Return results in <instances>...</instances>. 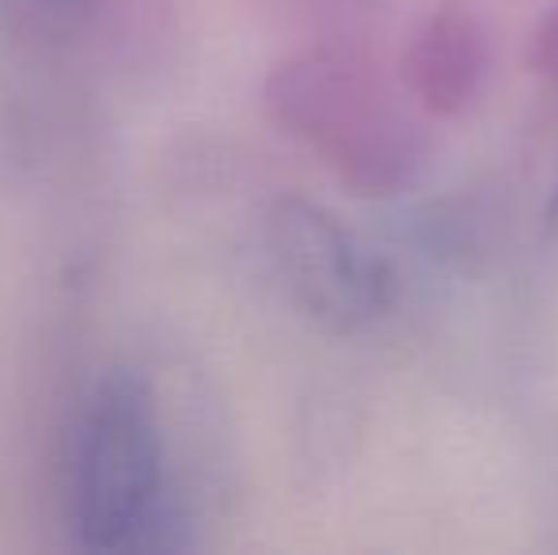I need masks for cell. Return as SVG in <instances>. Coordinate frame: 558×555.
I'll return each instance as SVG.
<instances>
[{"label":"cell","instance_id":"obj_1","mask_svg":"<svg viewBox=\"0 0 558 555\" xmlns=\"http://www.w3.org/2000/svg\"><path fill=\"white\" fill-rule=\"evenodd\" d=\"M65 526L88 552H163L183 544L153 388L107 370L84 393L65 445Z\"/></svg>","mask_w":558,"mask_h":555},{"label":"cell","instance_id":"obj_2","mask_svg":"<svg viewBox=\"0 0 558 555\" xmlns=\"http://www.w3.org/2000/svg\"><path fill=\"white\" fill-rule=\"evenodd\" d=\"M270 107L350 191L388 198L414 183L426 137L380 69L353 50L301 53L278 69Z\"/></svg>","mask_w":558,"mask_h":555},{"label":"cell","instance_id":"obj_3","mask_svg":"<svg viewBox=\"0 0 558 555\" xmlns=\"http://www.w3.org/2000/svg\"><path fill=\"white\" fill-rule=\"evenodd\" d=\"M266 248L293 301L331 331L365 324L384 304L380 263L368 260L353 232L319 202L286 194L266 217Z\"/></svg>","mask_w":558,"mask_h":555},{"label":"cell","instance_id":"obj_4","mask_svg":"<svg viewBox=\"0 0 558 555\" xmlns=\"http://www.w3.org/2000/svg\"><path fill=\"white\" fill-rule=\"evenodd\" d=\"M490 43L483 23L463 4H437L414 23L403 50L407 96L429 119H456L483 92Z\"/></svg>","mask_w":558,"mask_h":555},{"label":"cell","instance_id":"obj_5","mask_svg":"<svg viewBox=\"0 0 558 555\" xmlns=\"http://www.w3.org/2000/svg\"><path fill=\"white\" fill-rule=\"evenodd\" d=\"M529 65H532V73L544 76L547 84H558V0L547 8L536 35H532Z\"/></svg>","mask_w":558,"mask_h":555}]
</instances>
